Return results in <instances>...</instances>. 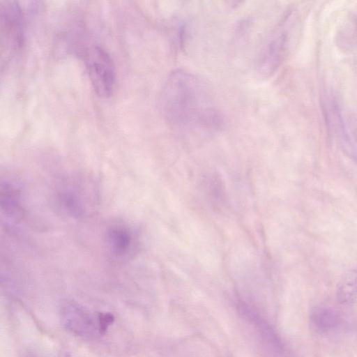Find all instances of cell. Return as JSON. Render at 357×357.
Wrapping results in <instances>:
<instances>
[{
  "instance_id": "1",
  "label": "cell",
  "mask_w": 357,
  "mask_h": 357,
  "mask_svg": "<svg viewBox=\"0 0 357 357\" xmlns=\"http://www.w3.org/2000/svg\"><path fill=\"white\" fill-rule=\"evenodd\" d=\"M158 106L166 122L178 131H215L222 123L207 86L183 70L169 74L160 91Z\"/></svg>"
},
{
  "instance_id": "2",
  "label": "cell",
  "mask_w": 357,
  "mask_h": 357,
  "mask_svg": "<svg viewBox=\"0 0 357 357\" xmlns=\"http://www.w3.org/2000/svg\"><path fill=\"white\" fill-rule=\"evenodd\" d=\"M85 64L90 82L96 93L108 98L113 93L116 72L112 59L102 47L96 45L85 52Z\"/></svg>"
},
{
  "instance_id": "3",
  "label": "cell",
  "mask_w": 357,
  "mask_h": 357,
  "mask_svg": "<svg viewBox=\"0 0 357 357\" xmlns=\"http://www.w3.org/2000/svg\"><path fill=\"white\" fill-rule=\"evenodd\" d=\"M23 13L17 2L3 1L0 6L1 54L6 56L21 49L24 40Z\"/></svg>"
},
{
  "instance_id": "4",
  "label": "cell",
  "mask_w": 357,
  "mask_h": 357,
  "mask_svg": "<svg viewBox=\"0 0 357 357\" xmlns=\"http://www.w3.org/2000/svg\"><path fill=\"white\" fill-rule=\"evenodd\" d=\"M63 326L73 335L91 338L101 335L98 313L93 314L83 306L73 301L61 303L59 310Z\"/></svg>"
},
{
  "instance_id": "5",
  "label": "cell",
  "mask_w": 357,
  "mask_h": 357,
  "mask_svg": "<svg viewBox=\"0 0 357 357\" xmlns=\"http://www.w3.org/2000/svg\"><path fill=\"white\" fill-rule=\"evenodd\" d=\"M133 231L124 225H114L106 231V244L109 253L117 259L130 256L136 247Z\"/></svg>"
},
{
  "instance_id": "6",
  "label": "cell",
  "mask_w": 357,
  "mask_h": 357,
  "mask_svg": "<svg viewBox=\"0 0 357 357\" xmlns=\"http://www.w3.org/2000/svg\"><path fill=\"white\" fill-rule=\"evenodd\" d=\"M1 207L6 218L20 220L22 215L20 192L8 181L1 183Z\"/></svg>"
},
{
  "instance_id": "7",
  "label": "cell",
  "mask_w": 357,
  "mask_h": 357,
  "mask_svg": "<svg viewBox=\"0 0 357 357\" xmlns=\"http://www.w3.org/2000/svg\"><path fill=\"white\" fill-rule=\"evenodd\" d=\"M77 184L64 185L59 191V199L63 208L68 213L75 216H81L86 211L82 192Z\"/></svg>"
},
{
  "instance_id": "8",
  "label": "cell",
  "mask_w": 357,
  "mask_h": 357,
  "mask_svg": "<svg viewBox=\"0 0 357 357\" xmlns=\"http://www.w3.org/2000/svg\"><path fill=\"white\" fill-rule=\"evenodd\" d=\"M333 108L335 129L342 149L349 158L357 162V149L351 140L340 107L335 102H333Z\"/></svg>"
},
{
  "instance_id": "9",
  "label": "cell",
  "mask_w": 357,
  "mask_h": 357,
  "mask_svg": "<svg viewBox=\"0 0 357 357\" xmlns=\"http://www.w3.org/2000/svg\"><path fill=\"white\" fill-rule=\"evenodd\" d=\"M287 33L282 31L268 45L263 62L268 68H275L282 59L287 46Z\"/></svg>"
},
{
  "instance_id": "10",
  "label": "cell",
  "mask_w": 357,
  "mask_h": 357,
  "mask_svg": "<svg viewBox=\"0 0 357 357\" xmlns=\"http://www.w3.org/2000/svg\"><path fill=\"white\" fill-rule=\"evenodd\" d=\"M357 296V270L347 271L341 278L337 289V298L342 303H349Z\"/></svg>"
},
{
  "instance_id": "11",
  "label": "cell",
  "mask_w": 357,
  "mask_h": 357,
  "mask_svg": "<svg viewBox=\"0 0 357 357\" xmlns=\"http://www.w3.org/2000/svg\"><path fill=\"white\" fill-rule=\"evenodd\" d=\"M338 317L331 308L321 307L316 309L312 316L314 326L319 331H328L337 324Z\"/></svg>"
},
{
  "instance_id": "12",
  "label": "cell",
  "mask_w": 357,
  "mask_h": 357,
  "mask_svg": "<svg viewBox=\"0 0 357 357\" xmlns=\"http://www.w3.org/2000/svg\"><path fill=\"white\" fill-rule=\"evenodd\" d=\"M114 319L113 315L109 313H98V321L101 335L105 333L108 327L113 323Z\"/></svg>"
},
{
  "instance_id": "13",
  "label": "cell",
  "mask_w": 357,
  "mask_h": 357,
  "mask_svg": "<svg viewBox=\"0 0 357 357\" xmlns=\"http://www.w3.org/2000/svg\"><path fill=\"white\" fill-rule=\"evenodd\" d=\"M26 357H36V356L31 355V356H27Z\"/></svg>"
},
{
  "instance_id": "14",
  "label": "cell",
  "mask_w": 357,
  "mask_h": 357,
  "mask_svg": "<svg viewBox=\"0 0 357 357\" xmlns=\"http://www.w3.org/2000/svg\"><path fill=\"white\" fill-rule=\"evenodd\" d=\"M64 357H69L68 356L66 355Z\"/></svg>"
}]
</instances>
